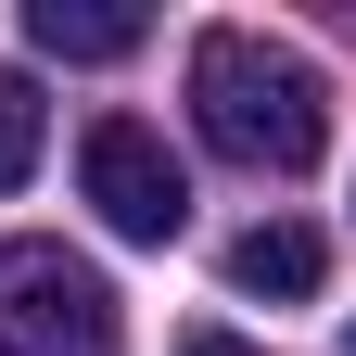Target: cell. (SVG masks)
I'll use <instances>...</instances> for the list:
<instances>
[{"mask_svg": "<svg viewBox=\"0 0 356 356\" xmlns=\"http://www.w3.org/2000/svg\"><path fill=\"white\" fill-rule=\"evenodd\" d=\"M0 356H115V280L64 242H0Z\"/></svg>", "mask_w": 356, "mask_h": 356, "instance_id": "7a4b0ae2", "label": "cell"}, {"mask_svg": "<svg viewBox=\"0 0 356 356\" xmlns=\"http://www.w3.org/2000/svg\"><path fill=\"white\" fill-rule=\"evenodd\" d=\"M343 356H356V331H343Z\"/></svg>", "mask_w": 356, "mask_h": 356, "instance_id": "ba28073f", "label": "cell"}, {"mask_svg": "<svg viewBox=\"0 0 356 356\" xmlns=\"http://www.w3.org/2000/svg\"><path fill=\"white\" fill-rule=\"evenodd\" d=\"M26 38L51 64H127L153 38V13H127V0H26Z\"/></svg>", "mask_w": 356, "mask_h": 356, "instance_id": "277c9868", "label": "cell"}, {"mask_svg": "<svg viewBox=\"0 0 356 356\" xmlns=\"http://www.w3.org/2000/svg\"><path fill=\"white\" fill-rule=\"evenodd\" d=\"M76 178H89V204H102V229L115 242H178L191 229V178H178V153L153 140L140 115H102L76 140Z\"/></svg>", "mask_w": 356, "mask_h": 356, "instance_id": "3957f363", "label": "cell"}, {"mask_svg": "<svg viewBox=\"0 0 356 356\" xmlns=\"http://www.w3.org/2000/svg\"><path fill=\"white\" fill-rule=\"evenodd\" d=\"M178 356H254L242 331H178Z\"/></svg>", "mask_w": 356, "mask_h": 356, "instance_id": "52a82bcc", "label": "cell"}, {"mask_svg": "<svg viewBox=\"0 0 356 356\" xmlns=\"http://www.w3.org/2000/svg\"><path fill=\"white\" fill-rule=\"evenodd\" d=\"M191 127L229 165L254 178H305L331 140V89L305 51H280V38H254V26H204L191 38Z\"/></svg>", "mask_w": 356, "mask_h": 356, "instance_id": "6da1fadb", "label": "cell"}, {"mask_svg": "<svg viewBox=\"0 0 356 356\" xmlns=\"http://www.w3.org/2000/svg\"><path fill=\"white\" fill-rule=\"evenodd\" d=\"M229 293H267V305L318 293V229H305V216H254L229 242Z\"/></svg>", "mask_w": 356, "mask_h": 356, "instance_id": "5b68a950", "label": "cell"}, {"mask_svg": "<svg viewBox=\"0 0 356 356\" xmlns=\"http://www.w3.org/2000/svg\"><path fill=\"white\" fill-rule=\"evenodd\" d=\"M38 178V76L0 64V191H26Z\"/></svg>", "mask_w": 356, "mask_h": 356, "instance_id": "8992f818", "label": "cell"}]
</instances>
